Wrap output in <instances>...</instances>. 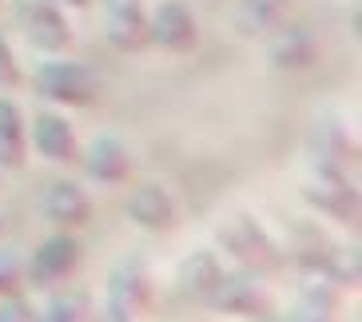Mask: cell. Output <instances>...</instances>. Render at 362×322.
Returning <instances> with one entry per match:
<instances>
[{"mask_svg":"<svg viewBox=\"0 0 362 322\" xmlns=\"http://www.w3.org/2000/svg\"><path fill=\"white\" fill-rule=\"evenodd\" d=\"M107 302H112V314H119V318H139V314L148 311L151 282L144 275V267L124 263V267L112 270V279H107Z\"/></svg>","mask_w":362,"mask_h":322,"instance_id":"9","label":"cell"},{"mask_svg":"<svg viewBox=\"0 0 362 322\" xmlns=\"http://www.w3.org/2000/svg\"><path fill=\"white\" fill-rule=\"evenodd\" d=\"M291 258H295L303 270H315V275H322V267H327L330 251H334V243H330L327 235H322L319 227H295V235H291Z\"/></svg>","mask_w":362,"mask_h":322,"instance_id":"17","label":"cell"},{"mask_svg":"<svg viewBox=\"0 0 362 322\" xmlns=\"http://www.w3.org/2000/svg\"><path fill=\"white\" fill-rule=\"evenodd\" d=\"M334 287L330 282H315V287L303 290V299L291 306L287 322H334Z\"/></svg>","mask_w":362,"mask_h":322,"instance_id":"20","label":"cell"},{"mask_svg":"<svg viewBox=\"0 0 362 322\" xmlns=\"http://www.w3.org/2000/svg\"><path fill=\"white\" fill-rule=\"evenodd\" d=\"M303 203H310L315 211H322L327 219L354 227L358 223V187L354 175L334 172V167H315V179L303 187Z\"/></svg>","mask_w":362,"mask_h":322,"instance_id":"4","label":"cell"},{"mask_svg":"<svg viewBox=\"0 0 362 322\" xmlns=\"http://www.w3.org/2000/svg\"><path fill=\"white\" fill-rule=\"evenodd\" d=\"M40 211L48 223H56L60 231H72V227H84L92 219V199L84 195V187H76L72 179H56L44 187L40 195Z\"/></svg>","mask_w":362,"mask_h":322,"instance_id":"7","label":"cell"},{"mask_svg":"<svg viewBox=\"0 0 362 322\" xmlns=\"http://www.w3.org/2000/svg\"><path fill=\"white\" fill-rule=\"evenodd\" d=\"M36 322H84V318H80V306H76V302L60 299V302H48V306L36 314Z\"/></svg>","mask_w":362,"mask_h":322,"instance_id":"23","label":"cell"},{"mask_svg":"<svg viewBox=\"0 0 362 322\" xmlns=\"http://www.w3.org/2000/svg\"><path fill=\"white\" fill-rule=\"evenodd\" d=\"M148 44L163 48V52H192L199 44V24H195V12L180 0H163L156 4V12L148 16Z\"/></svg>","mask_w":362,"mask_h":322,"instance_id":"5","label":"cell"},{"mask_svg":"<svg viewBox=\"0 0 362 322\" xmlns=\"http://www.w3.org/2000/svg\"><path fill=\"white\" fill-rule=\"evenodd\" d=\"M24 151H28V136H24V116L12 100H0V167L16 172L24 167Z\"/></svg>","mask_w":362,"mask_h":322,"instance_id":"15","label":"cell"},{"mask_svg":"<svg viewBox=\"0 0 362 322\" xmlns=\"http://www.w3.org/2000/svg\"><path fill=\"white\" fill-rule=\"evenodd\" d=\"M104 28L119 52L148 48V12L139 0H104Z\"/></svg>","mask_w":362,"mask_h":322,"instance_id":"8","label":"cell"},{"mask_svg":"<svg viewBox=\"0 0 362 322\" xmlns=\"http://www.w3.org/2000/svg\"><path fill=\"white\" fill-rule=\"evenodd\" d=\"M84 163V172L92 175L96 183H124L132 175V151L124 148L119 140L104 136V140H92V148L80 151V160Z\"/></svg>","mask_w":362,"mask_h":322,"instance_id":"13","label":"cell"},{"mask_svg":"<svg viewBox=\"0 0 362 322\" xmlns=\"http://www.w3.org/2000/svg\"><path fill=\"white\" fill-rule=\"evenodd\" d=\"M33 148L48 163H76L80 160V140H76L72 124L56 112H40L33 119Z\"/></svg>","mask_w":362,"mask_h":322,"instance_id":"10","label":"cell"},{"mask_svg":"<svg viewBox=\"0 0 362 322\" xmlns=\"http://www.w3.org/2000/svg\"><path fill=\"white\" fill-rule=\"evenodd\" d=\"M223 263H219V255L215 251H195V255L183 258V267H180V279H183V290L192 294V299L207 302L215 294V287L223 282Z\"/></svg>","mask_w":362,"mask_h":322,"instance_id":"14","label":"cell"},{"mask_svg":"<svg viewBox=\"0 0 362 322\" xmlns=\"http://www.w3.org/2000/svg\"><path fill=\"white\" fill-rule=\"evenodd\" d=\"M16 24L24 40L40 52H68L72 48V24L64 8L52 0H16Z\"/></svg>","mask_w":362,"mask_h":322,"instance_id":"3","label":"cell"},{"mask_svg":"<svg viewBox=\"0 0 362 322\" xmlns=\"http://www.w3.org/2000/svg\"><path fill=\"white\" fill-rule=\"evenodd\" d=\"M315 56H319V44L310 40L303 28H283L271 40V60L279 68H307V64H315Z\"/></svg>","mask_w":362,"mask_h":322,"instance_id":"19","label":"cell"},{"mask_svg":"<svg viewBox=\"0 0 362 322\" xmlns=\"http://www.w3.org/2000/svg\"><path fill=\"white\" fill-rule=\"evenodd\" d=\"M207 306H215V311H223V314H243V318H263L267 314V299H263V290H259V282L243 279V275H223V282L215 287Z\"/></svg>","mask_w":362,"mask_h":322,"instance_id":"12","label":"cell"},{"mask_svg":"<svg viewBox=\"0 0 362 322\" xmlns=\"http://www.w3.org/2000/svg\"><path fill=\"white\" fill-rule=\"evenodd\" d=\"M33 88L60 107H92L100 100V80L92 76V68L76 64V60H48V64H40L33 76Z\"/></svg>","mask_w":362,"mask_h":322,"instance_id":"2","label":"cell"},{"mask_svg":"<svg viewBox=\"0 0 362 322\" xmlns=\"http://www.w3.org/2000/svg\"><path fill=\"white\" fill-rule=\"evenodd\" d=\"M107 322H132V318H119V314H112V318H107Z\"/></svg>","mask_w":362,"mask_h":322,"instance_id":"26","label":"cell"},{"mask_svg":"<svg viewBox=\"0 0 362 322\" xmlns=\"http://www.w3.org/2000/svg\"><path fill=\"white\" fill-rule=\"evenodd\" d=\"M16 290H21V270H16V263L8 255H0V299H8Z\"/></svg>","mask_w":362,"mask_h":322,"instance_id":"24","label":"cell"},{"mask_svg":"<svg viewBox=\"0 0 362 322\" xmlns=\"http://www.w3.org/2000/svg\"><path fill=\"white\" fill-rule=\"evenodd\" d=\"M52 4H60V8H88L92 0H52Z\"/></svg>","mask_w":362,"mask_h":322,"instance_id":"25","label":"cell"},{"mask_svg":"<svg viewBox=\"0 0 362 322\" xmlns=\"http://www.w3.org/2000/svg\"><path fill=\"white\" fill-rule=\"evenodd\" d=\"M215 239H219V247H223L243 270H251V275H271V270L283 267V251H279V243L267 235L263 223L251 219V215H235V219H227V223L215 231Z\"/></svg>","mask_w":362,"mask_h":322,"instance_id":"1","label":"cell"},{"mask_svg":"<svg viewBox=\"0 0 362 322\" xmlns=\"http://www.w3.org/2000/svg\"><path fill=\"white\" fill-rule=\"evenodd\" d=\"M128 215L144 231H171L175 227V199L163 183H139L128 195Z\"/></svg>","mask_w":362,"mask_h":322,"instance_id":"11","label":"cell"},{"mask_svg":"<svg viewBox=\"0 0 362 322\" xmlns=\"http://www.w3.org/2000/svg\"><path fill=\"white\" fill-rule=\"evenodd\" d=\"M287 8H291V0H239L235 16H239V28L247 36H263V32H275L283 24Z\"/></svg>","mask_w":362,"mask_h":322,"instance_id":"18","label":"cell"},{"mask_svg":"<svg viewBox=\"0 0 362 322\" xmlns=\"http://www.w3.org/2000/svg\"><path fill=\"white\" fill-rule=\"evenodd\" d=\"M76 267H80V243L60 231V235L44 239L40 247L33 251V258H28V282L33 287H56V282L72 279Z\"/></svg>","mask_w":362,"mask_h":322,"instance_id":"6","label":"cell"},{"mask_svg":"<svg viewBox=\"0 0 362 322\" xmlns=\"http://www.w3.org/2000/svg\"><path fill=\"white\" fill-rule=\"evenodd\" d=\"M21 68H16V56H12L8 40L0 36V88H21Z\"/></svg>","mask_w":362,"mask_h":322,"instance_id":"22","label":"cell"},{"mask_svg":"<svg viewBox=\"0 0 362 322\" xmlns=\"http://www.w3.org/2000/svg\"><path fill=\"white\" fill-rule=\"evenodd\" d=\"M315 167H334V172H351L358 167V143L346 136L342 128H322L315 136Z\"/></svg>","mask_w":362,"mask_h":322,"instance_id":"16","label":"cell"},{"mask_svg":"<svg viewBox=\"0 0 362 322\" xmlns=\"http://www.w3.org/2000/svg\"><path fill=\"white\" fill-rule=\"evenodd\" d=\"M322 279H327L334 290H354L358 287V255L334 247L330 258H327V267H322Z\"/></svg>","mask_w":362,"mask_h":322,"instance_id":"21","label":"cell"}]
</instances>
